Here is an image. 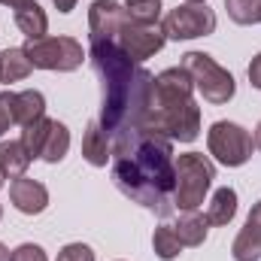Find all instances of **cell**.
<instances>
[{
	"label": "cell",
	"mask_w": 261,
	"mask_h": 261,
	"mask_svg": "<svg viewBox=\"0 0 261 261\" xmlns=\"http://www.w3.org/2000/svg\"><path fill=\"white\" fill-rule=\"evenodd\" d=\"M12 116H15V125H31V122H37V119H43L46 116V97H43V91H37V88H28V91H18L15 97H12Z\"/></svg>",
	"instance_id": "7c38bea8"
},
{
	"label": "cell",
	"mask_w": 261,
	"mask_h": 261,
	"mask_svg": "<svg viewBox=\"0 0 261 261\" xmlns=\"http://www.w3.org/2000/svg\"><path fill=\"white\" fill-rule=\"evenodd\" d=\"M152 249H155V255H158L161 261L179 258L182 243H179V237H176L173 225H158V228H155V234H152Z\"/></svg>",
	"instance_id": "ffe728a7"
},
{
	"label": "cell",
	"mask_w": 261,
	"mask_h": 261,
	"mask_svg": "<svg viewBox=\"0 0 261 261\" xmlns=\"http://www.w3.org/2000/svg\"><path fill=\"white\" fill-rule=\"evenodd\" d=\"M12 97H15L12 91H0V137L15 125V116H12Z\"/></svg>",
	"instance_id": "d4e9b609"
},
{
	"label": "cell",
	"mask_w": 261,
	"mask_h": 261,
	"mask_svg": "<svg viewBox=\"0 0 261 261\" xmlns=\"http://www.w3.org/2000/svg\"><path fill=\"white\" fill-rule=\"evenodd\" d=\"M167 40H197V37H210L216 31V12L206 3H179L176 9H170L161 21Z\"/></svg>",
	"instance_id": "8992f818"
},
{
	"label": "cell",
	"mask_w": 261,
	"mask_h": 261,
	"mask_svg": "<svg viewBox=\"0 0 261 261\" xmlns=\"http://www.w3.org/2000/svg\"><path fill=\"white\" fill-rule=\"evenodd\" d=\"M0 3H3V6H9V9H12V6H18V3H24V0H0Z\"/></svg>",
	"instance_id": "f546056e"
},
{
	"label": "cell",
	"mask_w": 261,
	"mask_h": 261,
	"mask_svg": "<svg viewBox=\"0 0 261 261\" xmlns=\"http://www.w3.org/2000/svg\"><path fill=\"white\" fill-rule=\"evenodd\" d=\"M0 261H9V249H6L3 243H0Z\"/></svg>",
	"instance_id": "f1b7e54d"
},
{
	"label": "cell",
	"mask_w": 261,
	"mask_h": 261,
	"mask_svg": "<svg viewBox=\"0 0 261 261\" xmlns=\"http://www.w3.org/2000/svg\"><path fill=\"white\" fill-rule=\"evenodd\" d=\"M234 216H237V192H234L231 186L216 189V195H213V200H210L203 219H206L210 225H231Z\"/></svg>",
	"instance_id": "9a60e30c"
},
{
	"label": "cell",
	"mask_w": 261,
	"mask_h": 261,
	"mask_svg": "<svg viewBox=\"0 0 261 261\" xmlns=\"http://www.w3.org/2000/svg\"><path fill=\"white\" fill-rule=\"evenodd\" d=\"M252 140H255V149L261 152V122L255 125V134H252Z\"/></svg>",
	"instance_id": "83f0119b"
},
{
	"label": "cell",
	"mask_w": 261,
	"mask_h": 261,
	"mask_svg": "<svg viewBox=\"0 0 261 261\" xmlns=\"http://www.w3.org/2000/svg\"><path fill=\"white\" fill-rule=\"evenodd\" d=\"M225 9L234 24H258L261 21V0H225Z\"/></svg>",
	"instance_id": "7402d4cb"
},
{
	"label": "cell",
	"mask_w": 261,
	"mask_h": 261,
	"mask_svg": "<svg viewBox=\"0 0 261 261\" xmlns=\"http://www.w3.org/2000/svg\"><path fill=\"white\" fill-rule=\"evenodd\" d=\"M186 3H206V0H186Z\"/></svg>",
	"instance_id": "1f68e13d"
},
{
	"label": "cell",
	"mask_w": 261,
	"mask_h": 261,
	"mask_svg": "<svg viewBox=\"0 0 261 261\" xmlns=\"http://www.w3.org/2000/svg\"><path fill=\"white\" fill-rule=\"evenodd\" d=\"M52 3H55V9H58V12H73L79 0H52Z\"/></svg>",
	"instance_id": "4316f807"
},
{
	"label": "cell",
	"mask_w": 261,
	"mask_h": 261,
	"mask_svg": "<svg viewBox=\"0 0 261 261\" xmlns=\"http://www.w3.org/2000/svg\"><path fill=\"white\" fill-rule=\"evenodd\" d=\"M49 128H52V119H46V116L21 128V146L28 149L31 161L43 158V146H46V137H49Z\"/></svg>",
	"instance_id": "ac0fdd59"
},
{
	"label": "cell",
	"mask_w": 261,
	"mask_h": 261,
	"mask_svg": "<svg viewBox=\"0 0 261 261\" xmlns=\"http://www.w3.org/2000/svg\"><path fill=\"white\" fill-rule=\"evenodd\" d=\"M31 70H34V64H31V58L24 55V49L9 46V49L0 52V82H3V85H12V82L28 79Z\"/></svg>",
	"instance_id": "4fadbf2b"
},
{
	"label": "cell",
	"mask_w": 261,
	"mask_h": 261,
	"mask_svg": "<svg viewBox=\"0 0 261 261\" xmlns=\"http://www.w3.org/2000/svg\"><path fill=\"white\" fill-rule=\"evenodd\" d=\"M213 179H216V164L203 152H186L173 158V206L179 213L200 210Z\"/></svg>",
	"instance_id": "7a4b0ae2"
},
{
	"label": "cell",
	"mask_w": 261,
	"mask_h": 261,
	"mask_svg": "<svg viewBox=\"0 0 261 261\" xmlns=\"http://www.w3.org/2000/svg\"><path fill=\"white\" fill-rule=\"evenodd\" d=\"M55 261H94V252L88 243H67Z\"/></svg>",
	"instance_id": "603a6c76"
},
{
	"label": "cell",
	"mask_w": 261,
	"mask_h": 261,
	"mask_svg": "<svg viewBox=\"0 0 261 261\" xmlns=\"http://www.w3.org/2000/svg\"><path fill=\"white\" fill-rule=\"evenodd\" d=\"M122 6L134 24H161V0H125Z\"/></svg>",
	"instance_id": "44dd1931"
},
{
	"label": "cell",
	"mask_w": 261,
	"mask_h": 261,
	"mask_svg": "<svg viewBox=\"0 0 261 261\" xmlns=\"http://www.w3.org/2000/svg\"><path fill=\"white\" fill-rule=\"evenodd\" d=\"M231 255H234V261H258L261 258V231L243 225V231L234 237Z\"/></svg>",
	"instance_id": "d6986e66"
},
{
	"label": "cell",
	"mask_w": 261,
	"mask_h": 261,
	"mask_svg": "<svg viewBox=\"0 0 261 261\" xmlns=\"http://www.w3.org/2000/svg\"><path fill=\"white\" fill-rule=\"evenodd\" d=\"M12 18H15V28L28 40H43L49 31V15L37 0H24L18 6H12Z\"/></svg>",
	"instance_id": "30bf717a"
},
{
	"label": "cell",
	"mask_w": 261,
	"mask_h": 261,
	"mask_svg": "<svg viewBox=\"0 0 261 261\" xmlns=\"http://www.w3.org/2000/svg\"><path fill=\"white\" fill-rule=\"evenodd\" d=\"M206 149L210 155L225 164V167H240L252 158V149H255V140L252 134L237 125V122H213L206 130Z\"/></svg>",
	"instance_id": "5b68a950"
},
{
	"label": "cell",
	"mask_w": 261,
	"mask_h": 261,
	"mask_svg": "<svg viewBox=\"0 0 261 261\" xmlns=\"http://www.w3.org/2000/svg\"><path fill=\"white\" fill-rule=\"evenodd\" d=\"M28 167H31V155H28V149L21 146V140H6V143H0V170H3V176L18 179V176L28 173Z\"/></svg>",
	"instance_id": "5bb4252c"
},
{
	"label": "cell",
	"mask_w": 261,
	"mask_h": 261,
	"mask_svg": "<svg viewBox=\"0 0 261 261\" xmlns=\"http://www.w3.org/2000/svg\"><path fill=\"white\" fill-rule=\"evenodd\" d=\"M9 200L18 213L24 216H40L46 206H49V189L37 179H28V176H18L12 179L9 186Z\"/></svg>",
	"instance_id": "9c48e42d"
},
{
	"label": "cell",
	"mask_w": 261,
	"mask_h": 261,
	"mask_svg": "<svg viewBox=\"0 0 261 261\" xmlns=\"http://www.w3.org/2000/svg\"><path fill=\"white\" fill-rule=\"evenodd\" d=\"M182 67L189 70L195 88L200 91V97H203L206 103L222 107V103H228V100L237 94L234 76L219 64L213 55H206V52H186V55H182Z\"/></svg>",
	"instance_id": "3957f363"
},
{
	"label": "cell",
	"mask_w": 261,
	"mask_h": 261,
	"mask_svg": "<svg viewBox=\"0 0 261 261\" xmlns=\"http://www.w3.org/2000/svg\"><path fill=\"white\" fill-rule=\"evenodd\" d=\"M167 43V34L161 24H134V21H125L116 34V46L128 55L134 64H143L146 58H152L155 52H161Z\"/></svg>",
	"instance_id": "52a82bcc"
},
{
	"label": "cell",
	"mask_w": 261,
	"mask_h": 261,
	"mask_svg": "<svg viewBox=\"0 0 261 261\" xmlns=\"http://www.w3.org/2000/svg\"><path fill=\"white\" fill-rule=\"evenodd\" d=\"M113 182L140 206L170 216L173 206V140L161 134H137L113 149Z\"/></svg>",
	"instance_id": "6da1fadb"
},
{
	"label": "cell",
	"mask_w": 261,
	"mask_h": 261,
	"mask_svg": "<svg viewBox=\"0 0 261 261\" xmlns=\"http://www.w3.org/2000/svg\"><path fill=\"white\" fill-rule=\"evenodd\" d=\"M128 21V12L116 0H94L88 9V40H116L119 28Z\"/></svg>",
	"instance_id": "ba28073f"
},
{
	"label": "cell",
	"mask_w": 261,
	"mask_h": 261,
	"mask_svg": "<svg viewBox=\"0 0 261 261\" xmlns=\"http://www.w3.org/2000/svg\"><path fill=\"white\" fill-rule=\"evenodd\" d=\"M0 219H3V206H0Z\"/></svg>",
	"instance_id": "d6a6232c"
},
{
	"label": "cell",
	"mask_w": 261,
	"mask_h": 261,
	"mask_svg": "<svg viewBox=\"0 0 261 261\" xmlns=\"http://www.w3.org/2000/svg\"><path fill=\"white\" fill-rule=\"evenodd\" d=\"M9 261H49V255H46V249L37 246V243H21L18 249L9 252Z\"/></svg>",
	"instance_id": "cb8c5ba5"
},
{
	"label": "cell",
	"mask_w": 261,
	"mask_h": 261,
	"mask_svg": "<svg viewBox=\"0 0 261 261\" xmlns=\"http://www.w3.org/2000/svg\"><path fill=\"white\" fill-rule=\"evenodd\" d=\"M173 231H176V237H179V243L182 246H200L203 240H206V231H210V222L200 216V213H182L179 216V222L173 225Z\"/></svg>",
	"instance_id": "2e32d148"
},
{
	"label": "cell",
	"mask_w": 261,
	"mask_h": 261,
	"mask_svg": "<svg viewBox=\"0 0 261 261\" xmlns=\"http://www.w3.org/2000/svg\"><path fill=\"white\" fill-rule=\"evenodd\" d=\"M24 55L37 70H58V73H73L85 61L82 43L73 37H43V40H28L21 46Z\"/></svg>",
	"instance_id": "277c9868"
},
{
	"label": "cell",
	"mask_w": 261,
	"mask_h": 261,
	"mask_svg": "<svg viewBox=\"0 0 261 261\" xmlns=\"http://www.w3.org/2000/svg\"><path fill=\"white\" fill-rule=\"evenodd\" d=\"M249 85L261 91V52L252 58V64H249Z\"/></svg>",
	"instance_id": "484cf974"
},
{
	"label": "cell",
	"mask_w": 261,
	"mask_h": 261,
	"mask_svg": "<svg viewBox=\"0 0 261 261\" xmlns=\"http://www.w3.org/2000/svg\"><path fill=\"white\" fill-rule=\"evenodd\" d=\"M67 149H70V130H67L64 122L52 119V128H49L46 146H43V161H46V164H58V161H64Z\"/></svg>",
	"instance_id": "e0dca14e"
},
{
	"label": "cell",
	"mask_w": 261,
	"mask_h": 261,
	"mask_svg": "<svg viewBox=\"0 0 261 261\" xmlns=\"http://www.w3.org/2000/svg\"><path fill=\"white\" fill-rule=\"evenodd\" d=\"M82 158L91 164V167H107V161L113 158V146H110V137L103 134L100 122H88L85 137H82Z\"/></svg>",
	"instance_id": "8fae6325"
},
{
	"label": "cell",
	"mask_w": 261,
	"mask_h": 261,
	"mask_svg": "<svg viewBox=\"0 0 261 261\" xmlns=\"http://www.w3.org/2000/svg\"><path fill=\"white\" fill-rule=\"evenodd\" d=\"M3 179H6V176H3V170H0V189H3Z\"/></svg>",
	"instance_id": "4dcf8cb0"
}]
</instances>
